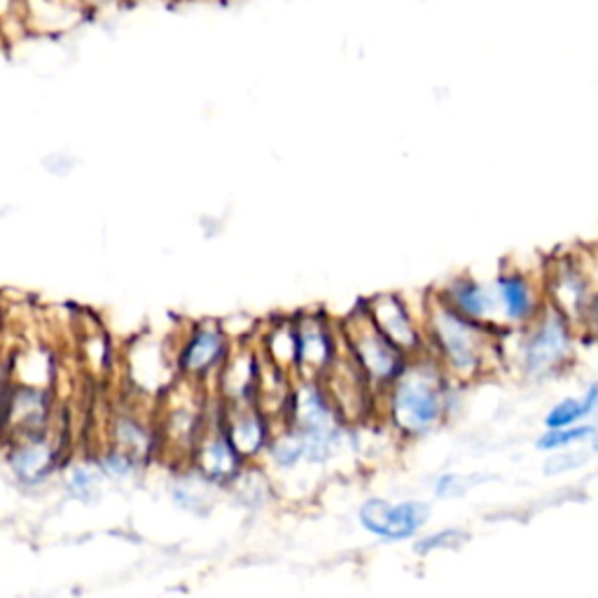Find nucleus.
<instances>
[{"instance_id": "nucleus-21", "label": "nucleus", "mask_w": 598, "mask_h": 598, "mask_svg": "<svg viewBox=\"0 0 598 598\" xmlns=\"http://www.w3.org/2000/svg\"><path fill=\"white\" fill-rule=\"evenodd\" d=\"M582 463V457H568V453H563V457H557L547 463V470H552L555 465H559L552 474L557 472H566V470H572V468H578Z\"/></svg>"}, {"instance_id": "nucleus-1", "label": "nucleus", "mask_w": 598, "mask_h": 598, "mask_svg": "<svg viewBox=\"0 0 598 598\" xmlns=\"http://www.w3.org/2000/svg\"><path fill=\"white\" fill-rule=\"evenodd\" d=\"M430 332L447 367L457 376L482 374L496 355L489 332L480 323L459 316L442 300L430 308Z\"/></svg>"}, {"instance_id": "nucleus-7", "label": "nucleus", "mask_w": 598, "mask_h": 598, "mask_svg": "<svg viewBox=\"0 0 598 598\" xmlns=\"http://www.w3.org/2000/svg\"><path fill=\"white\" fill-rule=\"evenodd\" d=\"M372 323L376 325V330L384 334V337L398 346V349H416L419 346V337L416 330L412 325L410 314H406L404 304L398 297H376L372 302V314H370Z\"/></svg>"}, {"instance_id": "nucleus-8", "label": "nucleus", "mask_w": 598, "mask_h": 598, "mask_svg": "<svg viewBox=\"0 0 598 598\" xmlns=\"http://www.w3.org/2000/svg\"><path fill=\"white\" fill-rule=\"evenodd\" d=\"M442 302L449 308L457 311V314L463 316L465 321L480 323V325H482V321H487L491 316V308H493L491 295L472 278L451 281V285L447 288V297Z\"/></svg>"}, {"instance_id": "nucleus-15", "label": "nucleus", "mask_w": 598, "mask_h": 598, "mask_svg": "<svg viewBox=\"0 0 598 598\" xmlns=\"http://www.w3.org/2000/svg\"><path fill=\"white\" fill-rule=\"evenodd\" d=\"M300 361L323 367L330 361V340L321 325H306L297 332Z\"/></svg>"}, {"instance_id": "nucleus-5", "label": "nucleus", "mask_w": 598, "mask_h": 598, "mask_svg": "<svg viewBox=\"0 0 598 598\" xmlns=\"http://www.w3.org/2000/svg\"><path fill=\"white\" fill-rule=\"evenodd\" d=\"M568 321L549 308L523 346V367L531 376H547L557 372L570 357Z\"/></svg>"}, {"instance_id": "nucleus-23", "label": "nucleus", "mask_w": 598, "mask_h": 598, "mask_svg": "<svg viewBox=\"0 0 598 598\" xmlns=\"http://www.w3.org/2000/svg\"><path fill=\"white\" fill-rule=\"evenodd\" d=\"M596 451H598V442H596Z\"/></svg>"}, {"instance_id": "nucleus-4", "label": "nucleus", "mask_w": 598, "mask_h": 598, "mask_svg": "<svg viewBox=\"0 0 598 598\" xmlns=\"http://www.w3.org/2000/svg\"><path fill=\"white\" fill-rule=\"evenodd\" d=\"M349 334L357 363H361V370L370 379L381 381V384H389V381L400 379V374L404 372L402 353L376 330L370 316L353 318Z\"/></svg>"}, {"instance_id": "nucleus-18", "label": "nucleus", "mask_w": 598, "mask_h": 598, "mask_svg": "<svg viewBox=\"0 0 598 598\" xmlns=\"http://www.w3.org/2000/svg\"><path fill=\"white\" fill-rule=\"evenodd\" d=\"M272 457L281 468H291L304 457V444L300 435H283L272 444Z\"/></svg>"}, {"instance_id": "nucleus-11", "label": "nucleus", "mask_w": 598, "mask_h": 598, "mask_svg": "<svg viewBox=\"0 0 598 598\" xmlns=\"http://www.w3.org/2000/svg\"><path fill=\"white\" fill-rule=\"evenodd\" d=\"M12 470L21 482H40L52 470V449L45 442H29L10 457Z\"/></svg>"}, {"instance_id": "nucleus-22", "label": "nucleus", "mask_w": 598, "mask_h": 598, "mask_svg": "<svg viewBox=\"0 0 598 598\" xmlns=\"http://www.w3.org/2000/svg\"><path fill=\"white\" fill-rule=\"evenodd\" d=\"M589 318L598 332V293L591 297V306H589Z\"/></svg>"}, {"instance_id": "nucleus-17", "label": "nucleus", "mask_w": 598, "mask_h": 598, "mask_svg": "<svg viewBox=\"0 0 598 598\" xmlns=\"http://www.w3.org/2000/svg\"><path fill=\"white\" fill-rule=\"evenodd\" d=\"M465 540H468L465 531L444 529V531H438V533H430V536L421 538L414 549H416V555L425 557V555H433V552H447V549H459Z\"/></svg>"}, {"instance_id": "nucleus-19", "label": "nucleus", "mask_w": 598, "mask_h": 598, "mask_svg": "<svg viewBox=\"0 0 598 598\" xmlns=\"http://www.w3.org/2000/svg\"><path fill=\"white\" fill-rule=\"evenodd\" d=\"M484 477H465V474H444L435 484V493L440 498H459L470 491L474 484H480Z\"/></svg>"}, {"instance_id": "nucleus-9", "label": "nucleus", "mask_w": 598, "mask_h": 598, "mask_svg": "<svg viewBox=\"0 0 598 598\" xmlns=\"http://www.w3.org/2000/svg\"><path fill=\"white\" fill-rule=\"evenodd\" d=\"M496 291H498V300L502 304V311H506V316L514 323H521L526 318H531L533 314V291L531 283L526 281L521 274H502L496 281Z\"/></svg>"}, {"instance_id": "nucleus-2", "label": "nucleus", "mask_w": 598, "mask_h": 598, "mask_svg": "<svg viewBox=\"0 0 598 598\" xmlns=\"http://www.w3.org/2000/svg\"><path fill=\"white\" fill-rule=\"evenodd\" d=\"M447 404V389L442 374L430 365L404 370L395 381L391 414L395 425L406 435H423L433 430Z\"/></svg>"}, {"instance_id": "nucleus-14", "label": "nucleus", "mask_w": 598, "mask_h": 598, "mask_svg": "<svg viewBox=\"0 0 598 598\" xmlns=\"http://www.w3.org/2000/svg\"><path fill=\"white\" fill-rule=\"evenodd\" d=\"M227 440L238 457H251V453H255L262 447V442H265V423H262L255 414L238 416L236 423H232L229 428Z\"/></svg>"}, {"instance_id": "nucleus-12", "label": "nucleus", "mask_w": 598, "mask_h": 598, "mask_svg": "<svg viewBox=\"0 0 598 598\" xmlns=\"http://www.w3.org/2000/svg\"><path fill=\"white\" fill-rule=\"evenodd\" d=\"M596 404H598V384H591L580 400L568 398V400L555 404L552 410H549L545 423L549 430L572 428V425H578L582 419H587L596 410Z\"/></svg>"}, {"instance_id": "nucleus-6", "label": "nucleus", "mask_w": 598, "mask_h": 598, "mask_svg": "<svg viewBox=\"0 0 598 598\" xmlns=\"http://www.w3.org/2000/svg\"><path fill=\"white\" fill-rule=\"evenodd\" d=\"M549 295H552L555 311L566 321L589 318V278L576 259H559L549 274Z\"/></svg>"}, {"instance_id": "nucleus-20", "label": "nucleus", "mask_w": 598, "mask_h": 598, "mask_svg": "<svg viewBox=\"0 0 598 598\" xmlns=\"http://www.w3.org/2000/svg\"><path fill=\"white\" fill-rule=\"evenodd\" d=\"M94 484H97V477H94L89 470H76L73 472V477H70V489H73L78 496H87L91 489H94Z\"/></svg>"}, {"instance_id": "nucleus-3", "label": "nucleus", "mask_w": 598, "mask_h": 598, "mask_svg": "<svg viewBox=\"0 0 598 598\" xmlns=\"http://www.w3.org/2000/svg\"><path fill=\"white\" fill-rule=\"evenodd\" d=\"M357 517L367 533L389 542H404L416 538L428 523L430 506L421 500L389 502L384 498H370Z\"/></svg>"}, {"instance_id": "nucleus-10", "label": "nucleus", "mask_w": 598, "mask_h": 598, "mask_svg": "<svg viewBox=\"0 0 598 598\" xmlns=\"http://www.w3.org/2000/svg\"><path fill=\"white\" fill-rule=\"evenodd\" d=\"M238 453L225 438H213L202 444L199 451V470L210 482H227L236 474Z\"/></svg>"}, {"instance_id": "nucleus-13", "label": "nucleus", "mask_w": 598, "mask_h": 598, "mask_svg": "<svg viewBox=\"0 0 598 598\" xmlns=\"http://www.w3.org/2000/svg\"><path fill=\"white\" fill-rule=\"evenodd\" d=\"M220 353H223L220 332L202 330V332H197V337L185 351V357H183L185 370L193 372V374L206 372L215 361H218Z\"/></svg>"}, {"instance_id": "nucleus-16", "label": "nucleus", "mask_w": 598, "mask_h": 598, "mask_svg": "<svg viewBox=\"0 0 598 598\" xmlns=\"http://www.w3.org/2000/svg\"><path fill=\"white\" fill-rule=\"evenodd\" d=\"M594 433H596L594 425H572V428H561V430H547L545 435H540L536 447L542 451H557V449H566L570 444H576V442H582V440L591 438Z\"/></svg>"}]
</instances>
